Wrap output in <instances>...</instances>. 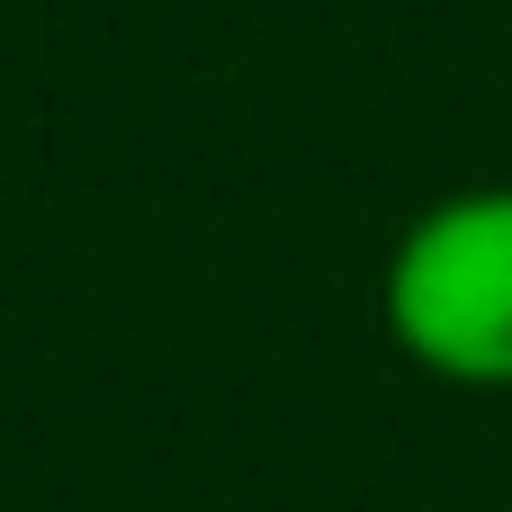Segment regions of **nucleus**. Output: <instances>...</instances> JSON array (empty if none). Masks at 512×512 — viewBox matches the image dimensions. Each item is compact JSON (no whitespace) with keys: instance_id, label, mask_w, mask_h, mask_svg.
<instances>
[{"instance_id":"nucleus-1","label":"nucleus","mask_w":512,"mask_h":512,"mask_svg":"<svg viewBox=\"0 0 512 512\" xmlns=\"http://www.w3.org/2000/svg\"><path fill=\"white\" fill-rule=\"evenodd\" d=\"M396 342L468 387H512V198H459L414 225L387 279Z\"/></svg>"}]
</instances>
